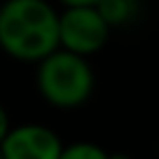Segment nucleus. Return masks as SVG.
I'll return each instance as SVG.
<instances>
[{
    "mask_svg": "<svg viewBox=\"0 0 159 159\" xmlns=\"http://www.w3.org/2000/svg\"><path fill=\"white\" fill-rule=\"evenodd\" d=\"M38 89L56 108H77L91 96L94 73L87 59L56 49L38 68Z\"/></svg>",
    "mask_w": 159,
    "mask_h": 159,
    "instance_id": "nucleus-2",
    "label": "nucleus"
},
{
    "mask_svg": "<svg viewBox=\"0 0 159 159\" xmlns=\"http://www.w3.org/2000/svg\"><path fill=\"white\" fill-rule=\"evenodd\" d=\"M0 159H2V157H0Z\"/></svg>",
    "mask_w": 159,
    "mask_h": 159,
    "instance_id": "nucleus-9",
    "label": "nucleus"
},
{
    "mask_svg": "<svg viewBox=\"0 0 159 159\" xmlns=\"http://www.w3.org/2000/svg\"><path fill=\"white\" fill-rule=\"evenodd\" d=\"M59 159H108V152L94 143H73L61 150Z\"/></svg>",
    "mask_w": 159,
    "mask_h": 159,
    "instance_id": "nucleus-6",
    "label": "nucleus"
},
{
    "mask_svg": "<svg viewBox=\"0 0 159 159\" xmlns=\"http://www.w3.org/2000/svg\"><path fill=\"white\" fill-rule=\"evenodd\" d=\"M108 159H131L129 154H122V152H115V154H108Z\"/></svg>",
    "mask_w": 159,
    "mask_h": 159,
    "instance_id": "nucleus-8",
    "label": "nucleus"
},
{
    "mask_svg": "<svg viewBox=\"0 0 159 159\" xmlns=\"http://www.w3.org/2000/svg\"><path fill=\"white\" fill-rule=\"evenodd\" d=\"M63 143L61 138L42 124H21L10 129L0 143L2 159H59Z\"/></svg>",
    "mask_w": 159,
    "mask_h": 159,
    "instance_id": "nucleus-4",
    "label": "nucleus"
},
{
    "mask_svg": "<svg viewBox=\"0 0 159 159\" xmlns=\"http://www.w3.org/2000/svg\"><path fill=\"white\" fill-rule=\"evenodd\" d=\"M0 47L19 61H45L59 49V14L45 0H12L0 7Z\"/></svg>",
    "mask_w": 159,
    "mask_h": 159,
    "instance_id": "nucleus-1",
    "label": "nucleus"
},
{
    "mask_svg": "<svg viewBox=\"0 0 159 159\" xmlns=\"http://www.w3.org/2000/svg\"><path fill=\"white\" fill-rule=\"evenodd\" d=\"M96 10H98L101 19L105 21V26L112 28V26L129 24L138 12V5L131 2V0H98Z\"/></svg>",
    "mask_w": 159,
    "mask_h": 159,
    "instance_id": "nucleus-5",
    "label": "nucleus"
},
{
    "mask_svg": "<svg viewBox=\"0 0 159 159\" xmlns=\"http://www.w3.org/2000/svg\"><path fill=\"white\" fill-rule=\"evenodd\" d=\"M110 28L101 19L94 0H75L59 14V47L75 56H89L108 42Z\"/></svg>",
    "mask_w": 159,
    "mask_h": 159,
    "instance_id": "nucleus-3",
    "label": "nucleus"
},
{
    "mask_svg": "<svg viewBox=\"0 0 159 159\" xmlns=\"http://www.w3.org/2000/svg\"><path fill=\"white\" fill-rule=\"evenodd\" d=\"M10 117H7V112H5V108H2V105H0V143H2V140H5V136L10 134Z\"/></svg>",
    "mask_w": 159,
    "mask_h": 159,
    "instance_id": "nucleus-7",
    "label": "nucleus"
}]
</instances>
